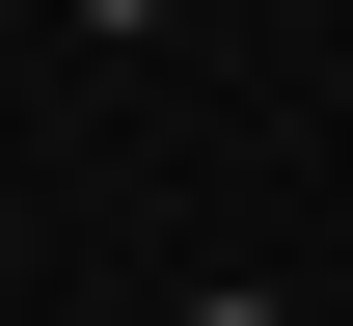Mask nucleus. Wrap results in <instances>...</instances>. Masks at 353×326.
I'll list each match as a JSON object with an SVG mask.
<instances>
[{
	"label": "nucleus",
	"instance_id": "nucleus-1",
	"mask_svg": "<svg viewBox=\"0 0 353 326\" xmlns=\"http://www.w3.org/2000/svg\"><path fill=\"white\" fill-rule=\"evenodd\" d=\"M190 326H272V299H190Z\"/></svg>",
	"mask_w": 353,
	"mask_h": 326
},
{
	"label": "nucleus",
	"instance_id": "nucleus-2",
	"mask_svg": "<svg viewBox=\"0 0 353 326\" xmlns=\"http://www.w3.org/2000/svg\"><path fill=\"white\" fill-rule=\"evenodd\" d=\"M82 28H136V0H82Z\"/></svg>",
	"mask_w": 353,
	"mask_h": 326
}]
</instances>
